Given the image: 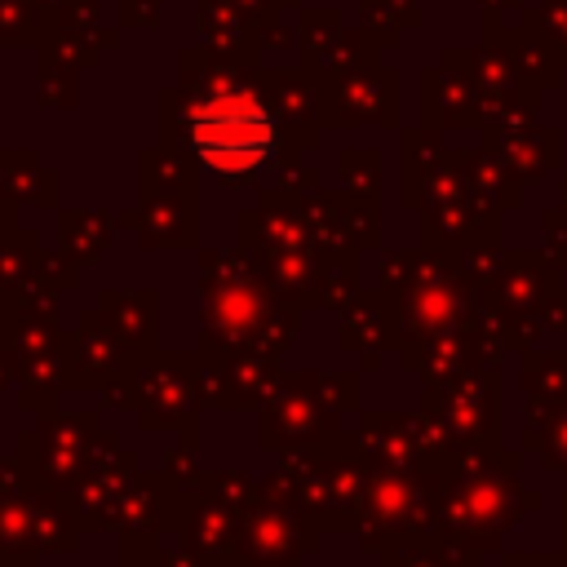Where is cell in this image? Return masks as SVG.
<instances>
[{
  "label": "cell",
  "mask_w": 567,
  "mask_h": 567,
  "mask_svg": "<svg viewBox=\"0 0 567 567\" xmlns=\"http://www.w3.org/2000/svg\"><path fill=\"white\" fill-rule=\"evenodd\" d=\"M190 146L217 173H252L275 146V120L248 89H221L190 111Z\"/></svg>",
  "instance_id": "1"
}]
</instances>
